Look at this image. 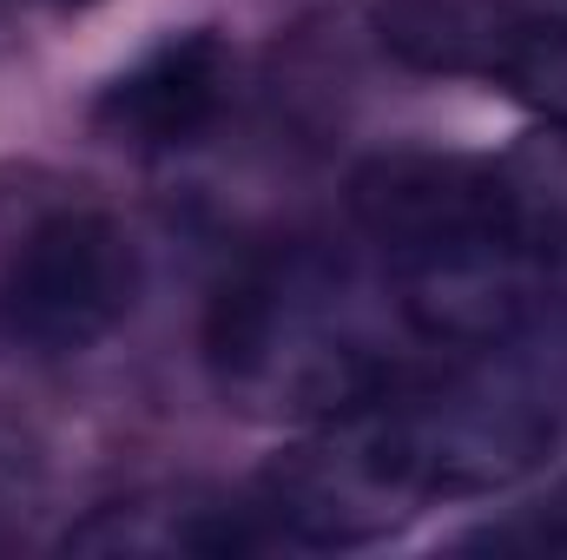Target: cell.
<instances>
[{
	"mask_svg": "<svg viewBox=\"0 0 567 560\" xmlns=\"http://www.w3.org/2000/svg\"><path fill=\"white\" fill-rule=\"evenodd\" d=\"M225 93H231V46L212 27H192V33H172L165 46H152L140 66H126L100 93L93 120L106 139L165 152V145L198 139L218 120Z\"/></svg>",
	"mask_w": 567,
	"mask_h": 560,
	"instance_id": "obj_6",
	"label": "cell"
},
{
	"mask_svg": "<svg viewBox=\"0 0 567 560\" xmlns=\"http://www.w3.org/2000/svg\"><path fill=\"white\" fill-rule=\"evenodd\" d=\"M265 548V508H245L218 488H145L93 508L66 554L86 560H231Z\"/></svg>",
	"mask_w": 567,
	"mask_h": 560,
	"instance_id": "obj_5",
	"label": "cell"
},
{
	"mask_svg": "<svg viewBox=\"0 0 567 560\" xmlns=\"http://www.w3.org/2000/svg\"><path fill=\"white\" fill-rule=\"evenodd\" d=\"M495 73L548 113V126H567V27H548V20H515Z\"/></svg>",
	"mask_w": 567,
	"mask_h": 560,
	"instance_id": "obj_7",
	"label": "cell"
},
{
	"mask_svg": "<svg viewBox=\"0 0 567 560\" xmlns=\"http://www.w3.org/2000/svg\"><path fill=\"white\" fill-rule=\"evenodd\" d=\"M350 211L383 251L403 323L449 350H495L542 317V251L482 158L390 152L350 178Z\"/></svg>",
	"mask_w": 567,
	"mask_h": 560,
	"instance_id": "obj_1",
	"label": "cell"
},
{
	"mask_svg": "<svg viewBox=\"0 0 567 560\" xmlns=\"http://www.w3.org/2000/svg\"><path fill=\"white\" fill-rule=\"evenodd\" d=\"M535 521H542V541L567 548V448H561V462H555V481H548V495L535 501Z\"/></svg>",
	"mask_w": 567,
	"mask_h": 560,
	"instance_id": "obj_8",
	"label": "cell"
},
{
	"mask_svg": "<svg viewBox=\"0 0 567 560\" xmlns=\"http://www.w3.org/2000/svg\"><path fill=\"white\" fill-rule=\"evenodd\" d=\"M435 501L423 448L410 435L396 383L343 416H323L317 435L290 442L258 481V508L284 541L303 548H370L410 528Z\"/></svg>",
	"mask_w": 567,
	"mask_h": 560,
	"instance_id": "obj_4",
	"label": "cell"
},
{
	"mask_svg": "<svg viewBox=\"0 0 567 560\" xmlns=\"http://www.w3.org/2000/svg\"><path fill=\"white\" fill-rule=\"evenodd\" d=\"M60 7H93V0H60Z\"/></svg>",
	"mask_w": 567,
	"mask_h": 560,
	"instance_id": "obj_9",
	"label": "cell"
},
{
	"mask_svg": "<svg viewBox=\"0 0 567 560\" xmlns=\"http://www.w3.org/2000/svg\"><path fill=\"white\" fill-rule=\"evenodd\" d=\"M390 310H403L390 278L370 290L337 258L290 251L218 290L205 356L238 409L323 422L396 383Z\"/></svg>",
	"mask_w": 567,
	"mask_h": 560,
	"instance_id": "obj_2",
	"label": "cell"
},
{
	"mask_svg": "<svg viewBox=\"0 0 567 560\" xmlns=\"http://www.w3.org/2000/svg\"><path fill=\"white\" fill-rule=\"evenodd\" d=\"M133 297L140 245L106 205L40 172L0 185V350L80 356L120 330Z\"/></svg>",
	"mask_w": 567,
	"mask_h": 560,
	"instance_id": "obj_3",
	"label": "cell"
}]
</instances>
